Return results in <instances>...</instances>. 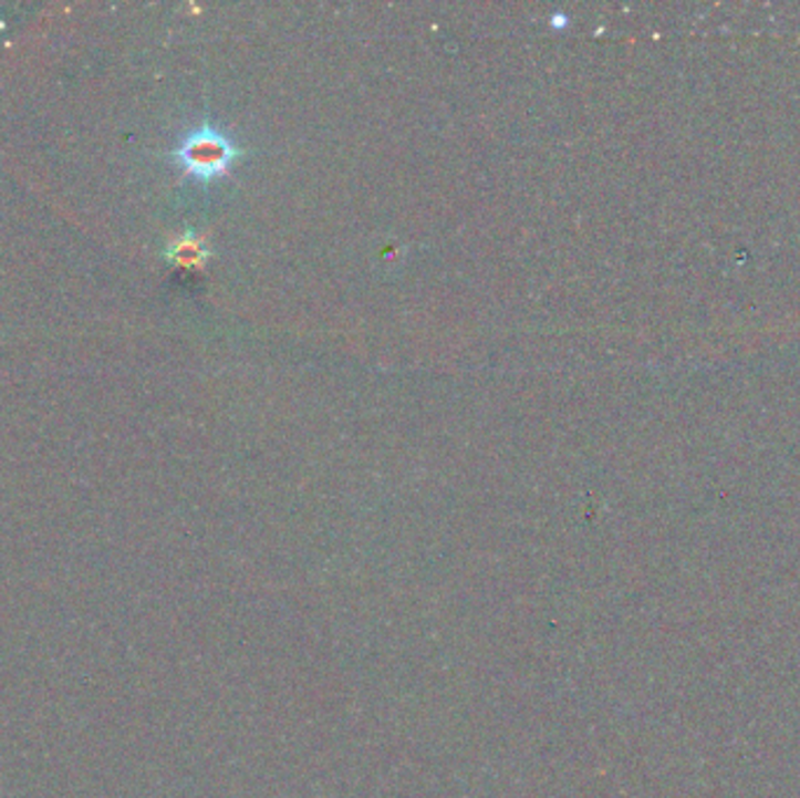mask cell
<instances>
[{"instance_id": "2", "label": "cell", "mask_w": 800, "mask_h": 798, "mask_svg": "<svg viewBox=\"0 0 800 798\" xmlns=\"http://www.w3.org/2000/svg\"><path fill=\"white\" fill-rule=\"evenodd\" d=\"M164 258L172 265H180V268H201L211 258V249L199 232L186 230L164 247Z\"/></svg>"}, {"instance_id": "3", "label": "cell", "mask_w": 800, "mask_h": 798, "mask_svg": "<svg viewBox=\"0 0 800 798\" xmlns=\"http://www.w3.org/2000/svg\"><path fill=\"white\" fill-rule=\"evenodd\" d=\"M564 24H567V22H564L562 14H555V17L550 19V27H558V29H560V27H564Z\"/></svg>"}, {"instance_id": "1", "label": "cell", "mask_w": 800, "mask_h": 798, "mask_svg": "<svg viewBox=\"0 0 800 798\" xmlns=\"http://www.w3.org/2000/svg\"><path fill=\"white\" fill-rule=\"evenodd\" d=\"M243 155L237 143L214 125H199L178 141L172 157L188 176L209 183L230 174L232 165Z\"/></svg>"}]
</instances>
